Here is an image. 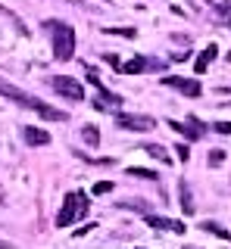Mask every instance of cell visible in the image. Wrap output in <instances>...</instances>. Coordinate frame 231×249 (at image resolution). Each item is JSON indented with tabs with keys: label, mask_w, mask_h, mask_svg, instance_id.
I'll return each mask as SVG.
<instances>
[{
	"label": "cell",
	"mask_w": 231,
	"mask_h": 249,
	"mask_svg": "<svg viewBox=\"0 0 231 249\" xmlns=\"http://www.w3.org/2000/svg\"><path fill=\"white\" fill-rule=\"evenodd\" d=\"M44 28L50 31V41H53V59L57 62H69L75 53V28L66 25L59 19H47Z\"/></svg>",
	"instance_id": "cell-1"
},
{
	"label": "cell",
	"mask_w": 231,
	"mask_h": 249,
	"mask_svg": "<svg viewBox=\"0 0 231 249\" xmlns=\"http://www.w3.org/2000/svg\"><path fill=\"white\" fill-rule=\"evenodd\" d=\"M84 215H88V193H81V190L66 193L63 209H59V215H57V228H69L72 221H78Z\"/></svg>",
	"instance_id": "cell-2"
},
{
	"label": "cell",
	"mask_w": 231,
	"mask_h": 249,
	"mask_svg": "<svg viewBox=\"0 0 231 249\" xmlns=\"http://www.w3.org/2000/svg\"><path fill=\"white\" fill-rule=\"evenodd\" d=\"M47 84L53 88V93H59V97H66V100H75V103H81V100H84V88H81V81H78V78H69V75H53Z\"/></svg>",
	"instance_id": "cell-3"
},
{
	"label": "cell",
	"mask_w": 231,
	"mask_h": 249,
	"mask_svg": "<svg viewBox=\"0 0 231 249\" xmlns=\"http://www.w3.org/2000/svg\"><path fill=\"white\" fill-rule=\"evenodd\" d=\"M116 128L144 134V131L156 128V119H150V115H137V112H116Z\"/></svg>",
	"instance_id": "cell-4"
},
{
	"label": "cell",
	"mask_w": 231,
	"mask_h": 249,
	"mask_svg": "<svg viewBox=\"0 0 231 249\" xmlns=\"http://www.w3.org/2000/svg\"><path fill=\"white\" fill-rule=\"evenodd\" d=\"M169 128L175 131V134H181V137H188V140H200L206 134V124L197 119V115H188V122H175V119H169Z\"/></svg>",
	"instance_id": "cell-5"
},
{
	"label": "cell",
	"mask_w": 231,
	"mask_h": 249,
	"mask_svg": "<svg viewBox=\"0 0 231 249\" xmlns=\"http://www.w3.org/2000/svg\"><path fill=\"white\" fill-rule=\"evenodd\" d=\"M0 97L13 100V103H19V106H25V109H38V106H41V100H38V97H32V93H25V90H19L16 84L3 81V78H0Z\"/></svg>",
	"instance_id": "cell-6"
},
{
	"label": "cell",
	"mask_w": 231,
	"mask_h": 249,
	"mask_svg": "<svg viewBox=\"0 0 231 249\" xmlns=\"http://www.w3.org/2000/svg\"><path fill=\"white\" fill-rule=\"evenodd\" d=\"M159 81H163L166 88H175V90H178V93H184V97H200V93H203V88H200V81H197V78L166 75V78H159Z\"/></svg>",
	"instance_id": "cell-7"
},
{
	"label": "cell",
	"mask_w": 231,
	"mask_h": 249,
	"mask_svg": "<svg viewBox=\"0 0 231 249\" xmlns=\"http://www.w3.org/2000/svg\"><path fill=\"white\" fill-rule=\"evenodd\" d=\"M122 106V97L119 93H113V90H106V88H100L97 90V100H94V109L97 112H106V109H119Z\"/></svg>",
	"instance_id": "cell-8"
},
{
	"label": "cell",
	"mask_w": 231,
	"mask_h": 249,
	"mask_svg": "<svg viewBox=\"0 0 231 249\" xmlns=\"http://www.w3.org/2000/svg\"><path fill=\"white\" fill-rule=\"evenodd\" d=\"M147 218V224L150 228H156V231H172V233H184L188 228H184V221H172V218H159V215H144Z\"/></svg>",
	"instance_id": "cell-9"
},
{
	"label": "cell",
	"mask_w": 231,
	"mask_h": 249,
	"mask_svg": "<svg viewBox=\"0 0 231 249\" xmlns=\"http://www.w3.org/2000/svg\"><path fill=\"white\" fill-rule=\"evenodd\" d=\"M22 137H25V143H28V146H44V143H50V131L35 128V124H28V128L22 131Z\"/></svg>",
	"instance_id": "cell-10"
},
{
	"label": "cell",
	"mask_w": 231,
	"mask_h": 249,
	"mask_svg": "<svg viewBox=\"0 0 231 249\" xmlns=\"http://www.w3.org/2000/svg\"><path fill=\"white\" fill-rule=\"evenodd\" d=\"M215 53H219V47L210 44V47H206V50H203V53H200V56L194 59V72H197V75H203L206 69H210V62L215 59Z\"/></svg>",
	"instance_id": "cell-11"
},
{
	"label": "cell",
	"mask_w": 231,
	"mask_h": 249,
	"mask_svg": "<svg viewBox=\"0 0 231 249\" xmlns=\"http://www.w3.org/2000/svg\"><path fill=\"white\" fill-rule=\"evenodd\" d=\"M147 69H150V59L137 53L135 59H128L125 66H122V72H125V75H141V72H147Z\"/></svg>",
	"instance_id": "cell-12"
},
{
	"label": "cell",
	"mask_w": 231,
	"mask_h": 249,
	"mask_svg": "<svg viewBox=\"0 0 231 249\" xmlns=\"http://www.w3.org/2000/svg\"><path fill=\"white\" fill-rule=\"evenodd\" d=\"M35 112L41 115V119H47V122H66V119H69V115L63 112V109H57V106H47V103H41V106L35 109Z\"/></svg>",
	"instance_id": "cell-13"
},
{
	"label": "cell",
	"mask_w": 231,
	"mask_h": 249,
	"mask_svg": "<svg viewBox=\"0 0 231 249\" xmlns=\"http://www.w3.org/2000/svg\"><path fill=\"white\" fill-rule=\"evenodd\" d=\"M206 3H210L212 10H215V16H219V19L231 28V0H206Z\"/></svg>",
	"instance_id": "cell-14"
},
{
	"label": "cell",
	"mask_w": 231,
	"mask_h": 249,
	"mask_svg": "<svg viewBox=\"0 0 231 249\" xmlns=\"http://www.w3.org/2000/svg\"><path fill=\"white\" fill-rule=\"evenodd\" d=\"M178 193H181V212L184 215H194V196H191L188 181H178Z\"/></svg>",
	"instance_id": "cell-15"
},
{
	"label": "cell",
	"mask_w": 231,
	"mask_h": 249,
	"mask_svg": "<svg viewBox=\"0 0 231 249\" xmlns=\"http://www.w3.org/2000/svg\"><path fill=\"white\" fill-rule=\"evenodd\" d=\"M144 153H147V156H153V159H159V162H166V165L172 162V156H169V150H166V146H159V143H147V146H144Z\"/></svg>",
	"instance_id": "cell-16"
},
{
	"label": "cell",
	"mask_w": 231,
	"mask_h": 249,
	"mask_svg": "<svg viewBox=\"0 0 231 249\" xmlns=\"http://www.w3.org/2000/svg\"><path fill=\"white\" fill-rule=\"evenodd\" d=\"M200 228H203L206 233H215V237H222V240H231V231H225L222 224H215V221H203Z\"/></svg>",
	"instance_id": "cell-17"
},
{
	"label": "cell",
	"mask_w": 231,
	"mask_h": 249,
	"mask_svg": "<svg viewBox=\"0 0 231 249\" xmlns=\"http://www.w3.org/2000/svg\"><path fill=\"white\" fill-rule=\"evenodd\" d=\"M81 137H84V143H91V146L100 143V131L94 128V124H84V128H81Z\"/></svg>",
	"instance_id": "cell-18"
},
{
	"label": "cell",
	"mask_w": 231,
	"mask_h": 249,
	"mask_svg": "<svg viewBox=\"0 0 231 249\" xmlns=\"http://www.w3.org/2000/svg\"><path fill=\"white\" fill-rule=\"evenodd\" d=\"M128 175H132V178H141V181H156V171H153V168H128Z\"/></svg>",
	"instance_id": "cell-19"
},
{
	"label": "cell",
	"mask_w": 231,
	"mask_h": 249,
	"mask_svg": "<svg viewBox=\"0 0 231 249\" xmlns=\"http://www.w3.org/2000/svg\"><path fill=\"white\" fill-rule=\"evenodd\" d=\"M119 209H135V212L150 215V206H147V202H137V199H132V202H119Z\"/></svg>",
	"instance_id": "cell-20"
},
{
	"label": "cell",
	"mask_w": 231,
	"mask_h": 249,
	"mask_svg": "<svg viewBox=\"0 0 231 249\" xmlns=\"http://www.w3.org/2000/svg\"><path fill=\"white\" fill-rule=\"evenodd\" d=\"M103 35H119V37H128V41H132L137 31L135 28H103Z\"/></svg>",
	"instance_id": "cell-21"
},
{
	"label": "cell",
	"mask_w": 231,
	"mask_h": 249,
	"mask_svg": "<svg viewBox=\"0 0 231 249\" xmlns=\"http://www.w3.org/2000/svg\"><path fill=\"white\" fill-rule=\"evenodd\" d=\"M206 162H210L212 168H215V165H222V162H225V150H212V153H210V159H206Z\"/></svg>",
	"instance_id": "cell-22"
},
{
	"label": "cell",
	"mask_w": 231,
	"mask_h": 249,
	"mask_svg": "<svg viewBox=\"0 0 231 249\" xmlns=\"http://www.w3.org/2000/svg\"><path fill=\"white\" fill-rule=\"evenodd\" d=\"M113 190V181H97L94 184V196H103V193H110Z\"/></svg>",
	"instance_id": "cell-23"
},
{
	"label": "cell",
	"mask_w": 231,
	"mask_h": 249,
	"mask_svg": "<svg viewBox=\"0 0 231 249\" xmlns=\"http://www.w3.org/2000/svg\"><path fill=\"white\" fill-rule=\"evenodd\" d=\"M212 131H215V134H231V122H215Z\"/></svg>",
	"instance_id": "cell-24"
},
{
	"label": "cell",
	"mask_w": 231,
	"mask_h": 249,
	"mask_svg": "<svg viewBox=\"0 0 231 249\" xmlns=\"http://www.w3.org/2000/svg\"><path fill=\"white\" fill-rule=\"evenodd\" d=\"M175 153H178V159H181V162H188V159H191V150H188V143H178V146H175Z\"/></svg>",
	"instance_id": "cell-25"
},
{
	"label": "cell",
	"mask_w": 231,
	"mask_h": 249,
	"mask_svg": "<svg viewBox=\"0 0 231 249\" xmlns=\"http://www.w3.org/2000/svg\"><path fill=\"white\" fill-rule=\"evenodd\" d=\"M103 59H106V62H110V66H113V69H122V59H119V56H116V53H103Z\"/></svg>",
	"instance_id": "cell-26"
},
{
	"label": "cell",
	"mask_w": 231,
	"mask_h": 249,
	"mask_svg": "<svg viewBox=\"0 0 231 249\" xmlns=\"http://www.w3.org/2000/svg\"><path fill=\"white\" fill-rule=\"evenodd\" d=\"M172 59L175 62H184V59H191V53H172Z\"/></svg>",
	"instance_id": "cell-27"
},
{
	"label": "cell",
	"mask_w": 231,
	"mask_h": 249,
	"mask_svg": "<svg viewBox=\"0 0 231 249\" xmlns=\"http://www.w3.org/2000/svg\"><path fill=\"white\" fill-rule=\"evenodd\" d=\"M0 249H16V246H13V243H0Z\"/></svg>",
	"instance_id": "cell-28"
},
{
	"label": "cell",
	"mask_w": 231,
	"mask_h": 249,
	"mask_svg": "<svg viewBox=\"0 0 231 249\" xmlns=\"http://www.w3.org/2000/svg\"><path fill=\"white\" fill-rule=\"evenodd\" d=\"M225 59H228V62H231V50H228V53H225Z\"/></svg>",
	"instance_id": "cell-29"
},
{
	"label": "cell",
	"mask_w": 231,
	"mask_h": 249,
	"mask_svg": "<svg viewBox=\"0 0 231 249\" xmlns=\"http://www.w3.org/2000/svg\"><path fill=\"white\" fill-rule=\"evenodd\" d=\"M66 3H78V0H66Z\"/></svg>",
	"instance_id": "cell-30"
}]
</instances>
